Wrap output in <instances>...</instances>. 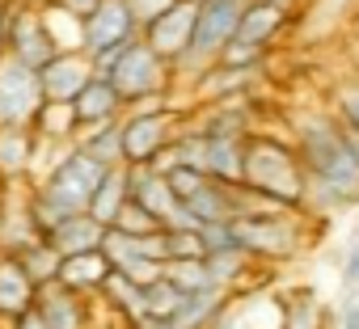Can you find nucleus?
Returning a JSON list of instances; mask_svg holds the SVG:
<instances>
[{
  "label": "nucleus",
  "instance_id": "f257e3e1",
  "mask_svg": "<svg viewBox=\"0 0 359 329\" xmlns=\"http://www.w3.org/2000/svg\"><path fill=\"white\" fill-rule=\"evenodd\" d=\"M292 148L304 164V211L330 216L359 207V152L330 110L300 114L292 122Z\"/></svg>",
  "mask_w": 359,
  "mask_h": 329
},
{
  "label": "nucleus",
  "instance_id": "f03ea898",
  "mask_svg": "<svg viewBox=\"0 0 359 329\" xmlns=\"http://www.w3.org/2000/svg\"><path fill=\"white\" fill-rule=\"evenodd\" d=\"M304 186H309L304 164H300L292 139L266 135V131H254L245 139V182H241V190L254 203L283 207V211H304Z\"/></svg>",
  "mask_w": 359,
  "mask_h": 329
},
{
  "label": "nucleus",
  "instance_id": "7ed1b4c3",
  "mask_svg": "<svg viewBox=\"0 0 359 329\" xmlns=\"http://www.w3.org/2000/svg\"><path fill=\"white\" fill-rule=\"evenodd\" d=\"M93 59V76L110 80L114 93L123 97V106H152V102H169V89H173V68L144 43V38H131L127 47H114V51H102V55H89Z\"/></svg>",
  "mask_w": 359,
  "mask_h": 329
},
{
  "label": "nucleus",
  "instance_id": "20e7f679",
  "mask_svg": "<svg viewBox=\"0 0 359 329\" xmlns=\"http://www.w3.org/2000/svg\"><path fill=\"white\" fill-rule=\"evenodd\" d=\"M229 228L237 249L250 253L254 262H287L304 249V211H283L250 199V207Z\"/></svg>",
  "mask_w": 359,
  "mask_h": 329
},
{
  "label": "nucleus",
  "instance_id": "39448f33",
  "mask_svg": "<svg viewBox=\"0 0 359 329\" xmlns=\"http://www.w3.org/2000/svg\"><path fill=\"white\" fill-rule=\"evenodd\" d=\"M102 178H106V164H97L81 144H68V148H55V152H51L47 169L34 178V186H39L51 203H60L68 216H76V211L89 207V199H93V190L102 186Z\"/></svg>",
  "mask_w": 359,
  "mask_h": 329
},
{
  "label": "nucleus",
  "instance_id": "423d86ee",
  "mask_svg": "<svg viewBox=\"0 0 359 329\" xmlns=\"http://www.w3.org/2000/svg\"><path fill=\"white\" fill-rule=\"evenodd\" d=\"M250 0H199V18H195V38L187 47V55L173 64V76L195 80L199 72H208L220 51L237 38V22L245 13Z\"/></svg>",
  "mask_w": 359,
  "mask_h": 329
},
{
  "label": "nucleus",
  "instance_id": "0eeeda50",
  "mask_svg": "<svg viewBox=\"0 0 359 329\" xmlns=\"http://www.w3.org/2000/svg\"><path fill=\"white\" fill-rule=\"evenodd\" d=\"M187 127V114L173 102H152V106H131L118 118L123 135V160L127 164H152L156 152H165Z\"/></svg>",
  "mask_w": 359,
  "mask_h": 329
},
{
  "label": "nucleus",
  "instance_id": "6e6552de",
  "mask_svg": "<svg viewBox=\"0 0 359 329\" xmlns=\"http://www.w3.org/2000/svg\"><path fill=\"white\" fill-rule=\"evenodd\" d=\"M177 160L199 169L208 182H220V186H237L245 182V139H208V135H195L182 127L177 135Z\"/></svg>",
  "mask_w": 359,
  "mask_h": 329
},
{
  "label": "nucleus",
  "instance_id": "1a4fd4ad",
  "mask_svg": "<svg viewBox=\"0 0 359 329\" xmlns=\"http://www.w3.org/2000/svg\"><path fill=\"white\" fill-rule=\"evenodd\" d=\"M5 55L26 64L30 72H43L60 47L39 13V0H9V26H5Z\"/></svg>",
  "mask_w": 359,
  "mask_h": 329
},
{
  "label": "nucleus",
  "instance_id": "9d476101",
  "mask_svg": "<svg viewBox=\"0 0 359 329\" xmlns=\"http://www.w3.org/2000/svg\"><path fill=\"white\" fill-rule=\"evenodd\" d=\"M47 106L39 72L18 59H0V127H34L39 110Z\"/></svg>",
  "mask_w": 359,
  "mask_h": 329
},
{
  "label": "nucleus",
  "instance_id": "9b49d317",
  "mask_svg": "<svg viewBox=\"0 0 359 329\" xmlns=\"http://www.w3.org/2000/svg\"><path fill=\"white\" fill-rule=\"evenodd\" d=\"M195 18H199V5H195V0H177L169 13H161L152 26L140 30V38H144V43H148V47L173 68L177 59L187 55L191 38H195Z\"/></svg>",
  "mask_w": 359,
  "mask_h": 329
},
{
  "label": "nucleus",
  "instance_id": "f8f14e48",
  "mask_svg": "<svg viewBox=\"0 0 359 329\" xmlns=\"http://www.w3.org/2000/svg\"><path fill=\"white\" fill-rule=\"evenodd\" d=\"M187 131L208 135V139H250L254 135V106H250V97L195 106L187 114Z\"/></svg>",
  "mask_w": 359,
  "mask_h": 329
},
{
  "label": "nucleus",
  "instance_id": "ddd939ff",
  "mask_svg": "<svg viewBox=\"0 0 359 329\" xmlns=\"http://www.w3.org/2000/svg\"><path fill=\"white\" fill-rule=\"evenodd\" d=\"M39 156H43V139L34 135V127H0V186L13 190L34 182Z\"/></svg>",
  "mask_w": 359,
  "mask_h": 329
},
{
  "label": "nucleus",
  "instance_id": "4468645a",
  "mask_svg": "<svg viewBox=\"0 0 359 329\" xmlns=\"http://www.w3.org/2000/svg\"><path fill=\"white\" fill-rule=\"evenodd\" d=\"M140 38V26L127 9V0H102V5L85 18V55H102L114 47H127Z\"/></svg>",
  "mask_w": 359,
  "mask_h": 329
},
{
  "label": "nucleus",
  "instance_id": "2eb2a0df",
  "mask_svg": "<svg viewBox=\"0 0 359 329\" xmlns=\"http://www.w3.org/2000/svg\"><path fill=\"white\" fill-rule=\"evenodd\" d=\"M287 22H292V5H279V0H250L245 13H241V22H237V38L233 43L271 51L283 38Z\"/></svg>",
  "mask_w": 359,
  "mask_h": 329
},
{
  "label": "nucleus",
  "instance_id": "dca6fc26",
  "mask_svg": "<svg viewBox=\"0 0 359 329\" xmlns=\"http://www.w3.org/2000/svg\"><path fill=\"white\" fill-rule=\"evenodd\" d=\"M34 308L47 316L51 329H89L93 316H97L93 300L81 295V291H72V287H64V283H47V287H39Z\"/></svg>",
  "mask_w": 359,
  "mask_h": 329
},
{
  "label": "nucleus",
  "instance_id": "f3484780",
  "mask_svg": "<svg viewBox=\"0 0 359 329\" xmlns=\"http://www.w3.org/2000/svg\"><path fill=\"white\" fill-rule=\"evenodd\" d=\"M89 80H93V59L85 51H64L39 72V85H43L47 102H76Z\"/></svg>",
  "mask_w": 359,
  "mask_h": 329
},
{
  "label": "nucleus",
  "instance_id": "a211bd4d",
  "mask_svg": "<svg viewBox=\"0 0 359 329\" xmlns=\"http://www.w3.org/2000/svg\"><path fill=\"white\" fill-rule=\"evenodd\" d=\"M262 68H229V64H212L208 72H199L195 85V106H212V102H233V97H250L258 85Z\"/></svg>",
  "mask_w": 359,
  "mask_h": 329
},
{
  "label": "nucleus",
  "instance_id": "6ab92c4d",
  "mask_svg": "<svg viewBox=\"0 0 359 329\" xmlns=\"http://www.w3.org/2000/svg\"><path fill=\"white\" fill-rule=\"evenodd\" d=\"M34 300H39V287L30 283L22 262L13 253H0V325H9L22 312H30Z\"/></svg>",
  "mask_w": 359,
  "mask_h": 329
},
{
  "label": "nucleus",
  "instance_id": "aec40b11",
  "mask_svg": "<svg viewBox=\"0 0 359 329\" xmlns=\"http://www.w3.org/2000/svg\"><path fill=\"white\" fill-rule=\"evenodd\" d=\"M229 312H233V291L208 287V291L187 295L182 308H177L169 321H173V329H212V325H220Z\"/></svg>",
  "mask_w": 359,
  "mask_h": 329
},
{
  "label": "nucleus",
  "instance_id": "412c9836",
  "mask_svg": "<svg viewBox=\"0 0 359 329\" xmlns=\"http://www.w3.org/2000/svg\"><path fill=\"white\" fill-rule=\"evenodd\" d=\"M127 195H131V203H140L144 211H152L161 224H165L169 211L177 207V199H173L165 174L148 169V164H127Z\"/></svg>",
  "mask_w": 359,
  "mask_h": 329
},
{
  "label": "nucleus",
  "instance_id": "4be33fe9",
  "mask_svg": "<svg viewBox=\"0 0 359 329\" xmlns=\"http://www.w3.org/2000/svg\"><path fill=\"white\" fill-rule=\"evenodd\" d=\"M72 110H76L81 131H85V127H102V122H118V118L127 114L123 97H118V93H114V85H110V80H102V76H93V80L81 89V97L72 102Z\"/></svg>",
  "mask_w": 359,
  "mask_h": 329
},
{
  "label": "nucleus",
  "instance_id": "5701e85b",
  "mask_svg": "<svg viewBox=\"0 0 359 329\" xmlns=\"http://www.w3.org/2000/svg\"><path fill=\"white\" fill-rule=\"evenodd\" d=\"M47 241H51V249H55L60 258L93 253V249H102V241H106V224H97L89 211H76V216H68Z\"/></svg>",
  "mask_w": 359,
  "mask_h": 329
},
{
  "label": "nucleus",
  "instance_id": "b1692460",
  "mask_svg": "<svg viewBox=\"0 0 359 329\" xmlns=\"http://www.w3.org/2000/svg\"><path fill=\"white\" fill-rule=\"evenodd\" d=\"M110 262H106V253L102 249H93V253H76V258H64L60 262V279L55 283H64V287H72V291H81V295H97L102 291V283L110 279Z\"/></svg>",
  "mask_w": 359,
  "mask_h": 329
},
{
  "label": "nucleus",
  "instance_id": "393cba45",
  "mask_svg": "<svg viewBox=\"0 0 359 329\" xmlns=\"http://www.w3.org/2000/svg\"><path fill=\"white\" fill-rule=\"evenodd\" d=\"M34 135L43 139V148H68V144H76V135H81V122H76V110H72V102H47L43 110H39V118H34Z\"/></svg>",
  "mask_w": 359,
  "mask_h": 329
},
{
  "label": "nucleus",
  "instance_id": "a878e982",
  "mask_svg": "<svg viewBox=\"0 0 359 329\" xmlns=\"http://www.w3.org/2000/svg\"><path fill=\"white\" fill-rule=\"evenodd\" d=\"M102 308L106 312H114L118 321H140V316H148V308H144V287L140 283H131L127 274H118V270H110V279L102 283Z\"/></svg>",
  "mask_w": 359,
  "mask_h": 329
},
{
  "label": "nucleus",
  "instance_id": "bb28decb",
  "mask_svg": "<svg viewBox=\"0 0 359 329\" xmlns=\"http://www.w3.org/2000/svg\"><path fill=\"white\" fill-rule=\"evenodd\" d=\"M131 195H127V164H118V169H106V178H102V186L93 190V199H89V216L97 220V224H114V216L123 211V203H127Z\"/></svg>",
  "mask_w": 359,
  "mask_h": 329
},
{
  "label": "nucleus",
  "instance_id": "cd10ccee",
  "mask_svg": "<svg viewBox=\"0 0 359 329\" xmlns=\"http://www.w3.org/2000/svg\"><path fill=\"white\" fill-rule=\"evenodd\" d=\"M39 13H43L51 38H55V47H60V55H64V51H85V18L60 9L55 0H39Z\"/></svg>",
  "mask_w": 359,
  "mask_h": 329
},
{
  "label": "nucleus",
  "instance_id": "c85d7f7f",
  "mask_svg": "<svg viewBox=\"0 0 359 329\" xmlns=\"http://www.w3.org/2000/svg\"><path fill=\"white\" fill-rule=\"evenodd\" d=\"M76 144H81L97 164H106V169H118V164H127V160H123V135H118V122L85 127V131L76 135Z\"/></svg>",
  "mask_w": 359,
  "mask_h": 329
},
{
  "label": "nucleus",
  "instance_id": "c756f323",
  "mask_svg": "<svg viewBox=\"0 0 359 329\" xmlns=\"http://www.w3.org/2000/svg\"><path fill=\"white\" fill-rule=\"evenodd\" d=\"M279 312H283L279 329H325V308L317 304V295H313L309 287L283 295V300H279Z\"/></svg>",
  "mask_w": 359,
  "mask_h": 329
},
{
  "label": "nucleus",
  "instance_id": "7c9ffc66",
  "mask_svg": "<svg viewBox=\"0 0 359 329\" xmlns=\"http://www.w3.org/2000/svg\"><path fill=\"white\" fill-rule=\"evenodd\" d=\"M13 258L22 262V270L30 274V283H34V287H47V283H55V279H60V262H64V258H60V253L51 249V241H43V237H39V241H30L26 249H18Z\"/></svg>",
  "mask_w": 359,
  "mask_h": 329
},
{
  "label": "nucleus",
  "instance_id": "2f4dec72",
  "mask_svg": "<svg viewBox=\"0 0 359 329\" xmlns=\"http://www.w3.org/2000/svg\"><path fill=\"white\" fill-rule=\"evenodd\" d=\"M203 266H208V274H212V287H224V291H233L237 283H245L250 279V270L258 266L250 253H241V249H224V253H208L203 258Z\"/></svg>",
  "mask_w": 359,
  "mask_h": 329
},
{
  "label": "nucleus",
  "instance_id": "473e14b6",
  "mask_svg": "<svg viewBox=\"0 0 359 329\" xmlns=\"http://www.w3.org/2000/svg\"><path fill=\"white\" fill-rule=\"evenodd\" d=\"M161 279H169L182 295H195V291H208L212 287V274L203 266V258H182V262H165L161 266Z\"/></svg>",
  "mask_w": 359,
  "mask_h": 329
},
{
  "label": "nucleus",
  "instance_id": "72a5a7b5",
  "mask_svg": "<svg viewBox=\"0 0 359 329\" xmlns=\"http://www.w3.org/2000/svg\"><path fill=\"white\" fill-rule=\"evenodd\" d=\"M330 114L342 122V131L359 135V76L334 89V106H330Z\"/></svg>",
  "mask_w": 359,
  "mask_h": 329
},
{
  "label": "nucleus",
  "instance_id": "f704fd0d",
  "mask_svg": "<svg viewBox=\"0 0 359 329\" xmlns=\"http://www.w3.org/2000/svg\"><path fill=\"white\" fill-rule=\"evenodd\" d=\"M182 291H177L169 279H156V283H148L144 287V308H148V316H173L177 308H182Z\"/></svg>",
  "mask_w": 359,
  "mask_h": 329
},
{
  "label": "nucleus",
  "instance_id": "c9c22d12",
  "mask_svg": "<svg viewBox=\"0 0 359 329\" xmlns=\"http://www.w3.org/2000/svg\"><path fill=\"white\" fill-rule=\"evenodd\" d=\"M110 228H118V232H127V237H148V232H156V228H165V224H161L152 211H144L140 203H131V199H127Z\"/></svg>",
  "mask_w": 359,
  "mask_h": 329
},
{
  "label": "nucleus",
  "instance_id": "e433bc0d",
  "mask_svg": "<svg viewBox=\"0 0 359 329\" xmlns=\"http://www.w3.org/2000/svg\"><path fill=\"white\" fill-rule=\"evenodd\" d=\"M165 182H169V190H173V199H177V203H187V199L208 182V178H203L199 169H191V164H173V169L165 174Z\"/></svg>",
  "mask_w": 359,
  "mask_h": 329
},
{
  "label": "nucleus",
  "instance_id": "4c0bfd02",
  "mask_svg": "<svg viewBox=\"0 0 359 329\" xmlns=\"http://www.w3.org/2000/svg\"><path fill=\"white\" fill-rule=\"evenodd\" d=\"M165 245H169V258L165 262H182V258H208L199 232H169L165 228Z\"/></svg>",
  "mask_w": 359,
  "mask_h": 329
},
{
  "label": "nucleus",
  "instance_id": "58836bf2",
  "mask_svg": "<svg viewBox=\"0 0 359 329\" xmlns=\"http://www.w3.org/2000/svg\"><path fill=\"white\" fill-rule=\"evenodd\" d=\"M266 55L271 51H258V47H245V43H229L216 64H229V68H266Z\"/></svg>",
  "mask_w": 359,
  "mask_h": 329
},
{
  "label": "nucleus",
  "instance_id": "ea45409f",
  "mask_svg": "<svg viewBox=\"0 0 359 329\" xmlns=\"http://www.w3.org/2000/svg\"><path fill=\"white\" fill-rule=\"evenodd\" d=\"M177 5V0H127V9H131V18H135V26L144 30V26H152L161 13H169Z\"/></svg>",
  "mask_w": 359,
  "mask_h": 329
},
{
  "label": "nucleus",
  "instance_id": "a19ab883",
  "mask_svg": "<svg viewBox=\"0 0 359 329\" xmlns=\"http://www.w3.org/2000/svg\"><path fill=\"white\" fill-rule=\"evenodd\" d=\"M338 279H342V287H346V291H359V241H351V245H346Z\"/></svg>",
  "mask_w": 359,
  "mask_h": 329
},
{
  "label": "nucleus",
  "instance_id": "79ce46f5",
  "mask_svg": "<svg viewBox=\"0 0 359 329\" xmlns=\"http://www.w3.org/2000/svg\"><path fill=\"white\" fill-rule=\"evenodd\" d=\"M334 329H359V295L351 291L342 304H338V316H334Z\"/></svg>",
  "mask_w": 359,
  "mask_h": 329
},
{
  "label": "nucleus",
  "instance_id": "37998d69",
  "mask_svg": "<svg viewBox=\"0 0 359 329\" xmlns=\"http://www.w3.org/2000/svg\"><path fill=\"white\" fill-rule=\"evenodd\" d=\"M5 329H51V325H47V316H43L39 308H30V312H22L18 321H9Z\"/></svg>",
  "mask_w": 359,
  "mask_h": 329
},
{
  "label": "nucleus",
  "instance_id": "c03bdc74",
  "mask_svg": "<svg viewBox=\"0 0 359 329\" xmlns=\"http://www.w3.org/2000/svg\"><path fill=\"white\" fill-rule=\"evenodd\" d=\"M55 5H60V9H68V13H76V18H89V13L102 5V0H55Z\"/></svg>",
  "mask_w": 359,
  "mask_h": 329
},
{
  "label": "nucleus",
  "instance_id": "a18cd8bd",
  "mask_svg": "<svg viewBox=\"0 0 359 329\" xmlns=\"http://www.w3.org/2000/svg\"><path fill=\"white\" fill-rule=\"evenodd\" d=\"M135 329H173V321L169 316H140Z\"/></svg>",
  "mask_w": 359,
  "mask_h": 329
},
{
  "label": "nucleus",
  "instance_id": "49530a36",
  "mask_svg": "<svg viewBox=\"0 0 359 329\" xmlns=\"http://www.w3.org/2000/svg\"><path fill=\"white\" fill-rule=\"evenodd\" d=\"M5 26H9V0H0V59H5Z\"/></svg>",
  "mask_w": 359,
  "mask_h": 329
},
{
  "label": "nucleus",
  "instance_id": "de8ad7c7",
  "mask_svg": "<svg viewBox=\"0 0 359 329\" xmlns=\"http://www.w3.org/2000/svg\"><path fill=\"white\" fill-rule=\"evenodd\" d=\"M0 220H5V186H0Z\"/></svg>",
  "mask_w": 359,
  "mask_h": 329
},
{
  "label": "nucleus",
  "instance_id": "09e8293b",
  "mask_svg": "<svg viewBox=\"0 0 359 329\" xmlns=\"http://www.w3.org/2000/svg\"><path fill=\"white\" fill-rule=\"evenodd\" d=\"M114 329H135V325L131 321H114Z\"/></svg>",
  "mask_w": 359,
  "mask_h": 329
},
{
  "label": "nucleus",
  "instance_id": "8fccbe9b",
  "mask_svg": "<svg viewBox=\"0 0 359 329\" xmlns=\"http://www.w3.org/2000/svg\"><path fill=\"white\" fill-rule=\"evenodd\" d=\"M212 329H229V316H224V321H220V325H212Z\"/></svg>",
  "mask_w": 359,
  "mask_h": 329
},
{
  "label": "nucleus",
  "instance_id": "3c124183",
  "mask_svg": "<svg viewBox=\"0 0 359 329\" xmlns=\"http://www.w3.org/2000/svg\"><path fill=\"white\" fill-rule=\"evenodd\" d=\"M355 43H359V22H355Z\"/></svg>",
  "mask_w": 359,
  "mask_h": 329
},
{
  "label": "nucleus",
  "instance_id": "603ef678",
  "mask_svg": "<svg viewBox=\"0 0 359 329\" xmlns=\"http://www.w3.org/2000/svg\"><path fill=\"white\" fill-rule=\"evenodd\" d=\"M279 5H296V0H279Z\"/></svg>",
  "mask_w": 359,
  "mask_h": 329
},
{
  "label": "nucleus",
  "instance_id": "864d4df0",
  "mask_svg": "<svg viewBox=\"0 0 359 329\" xmlns=\"http://www.w3.org/2000/svg\"><path fill=\"white\" fill-rule=\"evenodd\" d=\"M355 47H359V43H355ZM355 76H359V68H355Z\"/></svg>",
  "mask_w": 359,
  "mask_h": 329
},
{
  "label": "nucleus",
  "instance_id": "5fc2aeb1",
  "mask_svg": "<svg viewBox=\"0 0 359 329\" xmlns=\"http://www.w3.org/2000/svg\"><path fill=\"white\" fill-rule=\"evenodd\" d=\"M195 5H199V0H195Z\"/></svg>",
  "mask_w": 359,
  "mask_h": 329
},
{
  "label": "nucleus",
  "instance_id": "6e6d98bb",
  "mask_svg": "<svg viewBox=\"0 0 359 329\" xmlns=\"http://www.w3.org/2000/svg\"><path fill=\"white\" fill-rule=\"evenodd\" d=\"M0 329H5V325H0Z\"/></svg>",
  "mask_w": 359,
  "mask_h": 329
},
{
  "label": "nucleus",
  "instance_id": "4d7b16f0",
  "mask_svg": "<svg viewBox=\"0 0 359 329\" xmlns=\"http://www.w3.org/2000/svg\"><path fill=\"white\" fill-rule=\"evenodd\" d=\"M325 329H330V325H325Z\"/></svg>",
  "mask_w": 359,
  "mask_h": 329
}]
</instances>
